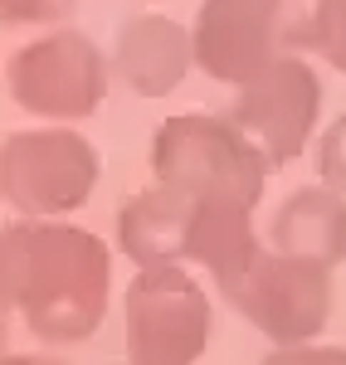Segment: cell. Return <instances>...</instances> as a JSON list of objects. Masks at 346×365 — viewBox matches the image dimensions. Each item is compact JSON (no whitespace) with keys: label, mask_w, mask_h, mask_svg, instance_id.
<instances>
[{"label":"cell","mask_w":346,"mask_h":365,"mask_svg":"<svg viewBox=\"0 0 346 365\" xmlns=\"http://www.w3.org/2000/svg\"><path fill=\"white\" fill-rule=\"evenodd\" d=\"M108 58L83 29H49L39 39L20 44L5 63L10 103L44 122H83L108 98Z\"/></svg>","instance_id":"cell-6"},{"label":"cell","mask_w":346,"mask_h":365,"mask_svg":"<svg viewBox=\"0 0 346 365\" xmlns=\"http://www.w3.org/2000/svg\"><path fill=\"white\" fill-rule=\"evenodd\" d=\"M259 365H346V346H322V341H302V346H273Z\"/></svg>","instance_id":"cell-16"},{"label":"cell","mask_w":346,"mask_h":365,"mask_svg":"<svg viewBox=\"0 0 346 365\" xmlns=\"http://www.w3.org/2000/svg\"><path fill=\"white\" fill-rule=\"evenodd\" d=\"M317 175H322L327 190L346 195V113L337 117L317 141Z\"/></svg>","instance_id":"cell-14"},{"label":"cell","mask_w":346,"mask_h":365,"mask_svg":"<svg viewBox=\"0 0 346 365\" xmlns=\"http://www.w3.org/2000/svg\"><path fill=\"white\" fill-rule=\"evenodd\" d=\"M225 302L273 346H302L332 327L337 282H332V268L322 263L288 258V253H259L249 273L225 292Z\"/></svg>","instance_id":"cell-7"},{"label":"cell","mask_w":346,"mask_h":365,"mask_svg":"<svg viewBox=\"0 0 346 365\" xmlns=\"http://www.w3.org/2000/svg\"><path fill=\"white\" fill-rule=\"evenodd\" d=\"M312 54L346 78V0H312Z\"/></svg>","instance_id":"cell-13"},{"label":"cell","mask_w":346,"mask_h":365,"mask_svg":"<svg viewBox=\"0 0 346 365\" xmlns=\"http://www.w3.org/2000/svg\"><path fill=\"white\" fill-rule=\"evenodd\" d=\"M0 365H63V361H58V356H10V351H5Z\"/></svg>","instance_id":"cell-17"},{"label":"cell","mask_w":346,"mask_h":365,"mask_svg":"<svg viewBox=\"0 0 346 365\" xmlns=\"http://www.w3.org/2000/svg\"><path fill=\"white\" fill-rule=\"evenodd\" d=\"M151 175L190 200H234L254 210L263 200L268 161L230 117L180 113L151 137Z\"/></svg>","instance_id":"cell-2"},{"label":"cell","mask_w":346,"mask_h":365,"mask_svg":"<svg viewBox=\"0 0 346 365\" xmlns=\"http://www.w3.org/2000/svg\"><path fill=\"white\" fill-rule=\"evenodd\" d=\"M78 0H0V25H63Z\"/></svg>","instance_id":"cell-15"},{"label":"cell","mask_w":346,"mask_h":365,"mask_svg":"<svg viewBox=\"0 0 346 365\" xmlns=\"http://www.w3.org/2000/svg\"><path fill=\"white\" fill-rule=\"evenodd\" d=\"M312 49V0H200L190 54L215 83H249L273 58Z\"/></svg>","instance_id":"cell-3"},{"label":"cell","mask_w":346,"mask_h":365,"mask_svg":"<svg viewBox=\"0 0 346 365\" xmlns=\"http://www.w3.org/2000/svg\"><path fill=\"white\" fill-rule=\"evenodd\" d=\"M98 146L73 127H29L0 141V200L20 220H63L93 200Z\"/></svg>","instance_id":"cell-4"},{"label":"cell","mask_w":346,"mask_h":365,"mask_svg":"<svg viewBox=\"0 0 346 365\" xmlns=\"http://www.w3.org/2000/svg\"><path fill=\"white\" fill-rule=\"evenodd\" d=\"M317 113H322L317 68L302 54H283L273 58L259 78L239 83L230 122L259 146L268 170H283L307 151V141L317 132Z\"/></svg>","instance_id":"cell-8"},{"label":"cell","mask_w":346,"mask_h":365,"mask_svg":"<svg viewBox=\"0 0 346 365\" xmlns=\"http://www.w3.org/2000/svg\"><path fill=\"white\" fill-rule=\"evenodd\" d=\"M259 253H263V244H259V234H254V210L249 205H234V200H195L185 263L210 268L220 297L249 273V263Z\"/></svg>","instance_id":"cell-12"},{"label":"cell","mask_w":346,"mask_h":365,"mask_svg":"<svg viewBox=\"0 0 346 365\" xmlns=\"http://www.w3.org/2000/svg\"><path fill=\"white\" fill-rule=\"evenodd\" d=\"M113 68L122 83L142 98H166L185 83V73L195 68L190 54V29L175 25L171 15H132L122 20L113 44Z\"/></svg>","instance_id":"cell-9"},{"label":"cell","mask_w":346,"mask_h":365,"mask_svg":"<svg viewBox=\"0 0 346 365\" xmlns=\"http://www.w3.org/2000/svg\"><path fill=\"white\" fill-rule=\"evenodd\" d=\"M268 244H273V253L307 258V263H322V268L346 263V195L327 190V185L292 190L273 210Z\"/></svg>","instance_id":"cell-11"},{"label":"cell","mask_w":346,"mask_h":365,"mask_svg":"<svg viewBox=\"0 0 346 365\" xmlns=\"http://www.w3.org/2000/svg\"><path fill=\"white\" fill-rule=\"evenodd\" d=\"M113 297V253L98 234L58 220L0 229V302L49 346L88 341Z\"/></svg>","instance_id":"cell-1"},{"label":"cell","mask_w":346,"mask_h":365,"mask_svg":"<svg viewBox=\"0 0 346 365\" xmlns=\"http://www.w3.org/2000/svg\"><path fill=\"white\" fill-rule=\"evenodd\" d=\"M5 341H10V307L0 302V356H5Z\"/></svg>","instance_id":"cell-18"},{"label":"cell","mask_w":346,"mask_h":365,"mask_svg":"<svg viewBox=\"0 0 346 365\" xmlns=\"http://www.w3.org/2000/svg\"><path fill=\"white\" fill-rule=\"evenodd\" d=\"M190 215H195V200L171 190V185L137 190L132 200H122V210H117V249L127 253L137 268L185 263Z\"/></svg>","instance_id":"cell-10"},{"label":"cell","mask_w":346,"mask_h":365,"mask_svg":"<svg viewBox=\"0 0 346 365\" xmlns=\"http://www.w3.org/2000/svg\"><path fill=\"white\" fill-rule=\"evenodd\" d=\"M127 365H195L210 341V292L190 268H137L122 292Z\"/></svg>","instance_id":"cell-5"}]
</instances>
